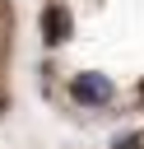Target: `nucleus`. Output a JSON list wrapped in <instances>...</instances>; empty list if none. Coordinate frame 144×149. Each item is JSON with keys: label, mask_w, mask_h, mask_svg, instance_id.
Segmentation results:
<instances>
[{"label": "nucleus", "mask_w": 144, "mask_h": 149, "mask_svg": "<svg viewBox=\"0 0 144 149\" xmlns=\"http://www.w3.org/2000/svg\"><path fill=\"white\" fill-rule=\"evenodd\" d=\"M79 102H107L111 98V84L102 79V74H84V79H74V88H70Z\"/></svg>", "instance_id": "obj_1"}, {"label": "nucleus", "mask_w": 144, "mask_h": 149, "mask_svg": "<svg viewBox=\"0 0 144 149\" xmlns=\"http://www.w3.org/2000/svg\"><path fill=\"white\" fill-rule=\"evenodd\" d=\"M0 107H5V98H0Z\"/></svg>", "instance_id": "obj_3"}, {"label": "nucleus", "mask_w": 144, "mask_h": 149, "mask_svg": "<svg viewBox=\"0 0 144 149\" xmlns=\"http://www.w3.org/2000/svg\"><path fill=\"white\" fill-rule=\"evenodd\" d=\"M42 33H46V42L56 47V42H65V33H70V14L60 9V5H51L46 14H42Z\"/></svg>", "instance_id": "obj_2"}]
</instances>
